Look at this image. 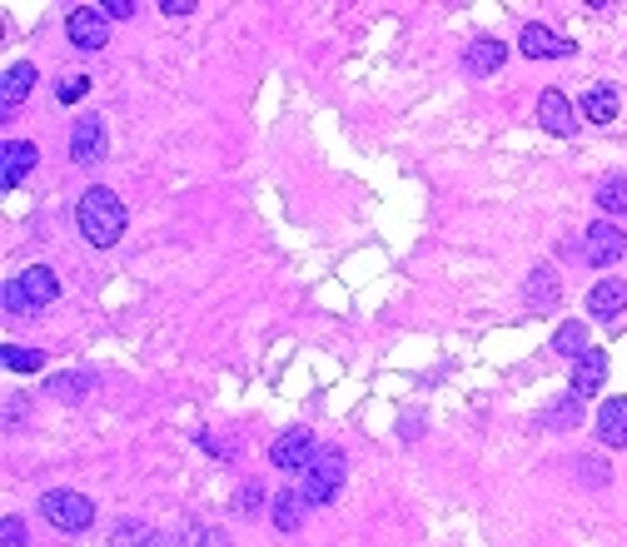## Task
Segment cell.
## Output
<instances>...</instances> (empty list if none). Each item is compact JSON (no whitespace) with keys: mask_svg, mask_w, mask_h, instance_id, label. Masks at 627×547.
Returning a JSON list of instances; mask_svg holds the SVG:
<instances>
[{"mask_svg":"<svg viewBox=\"0 0 627 547\" xmlns=\"http://www.w3.org/2000/svg\"><path fill=\"white\" fill-rule=\"evenodd\" d=\"M76 224H80V240L90 244V250H110V244H120L125 234V199L115 195L110 185H90L85 195L76 199Z\"/></svg>","mask_w":627,"mask_h":547,"instance_id":"obj_1","label":"cell"},{"mask_svg":"<svg viewBox=\"0 0 627 547\" xmlns=\"http://www.w3.org/2000/svg\"><path fill=\"white\" fill-rule=\"evenodd\" d=\"M0 299H6V314H36V309H46L60 299V279L50 264H30L26 274L10 279V284L0 289Z\"/></svg>","mask_w":627,"mask_h":547,"instance_id":"obj_2","label":"cell"},{"mask_svg":"<svg viewBox=\"0 0 627 547\" xmlns=\"http://www.w3.org/2000/svg\"><path fill=\"white\" fill-rule=\"evenodd\" d=\"M344 473H349V458L339 453L334 443L319 448L314 463L304 468V502H314V508H324V502H334V492L344 488Z\"/></svg>","mask_w":627,"mask_h":547,"instance_id":"obj_3","label":"cell"},{"mask_svg":"<svg viewBox=\"0 0 627 547\" xmlns=\"http://www.w3.org/2000/svg\"><path fill=\"white\" fill-rule=\"evenodd\" d=\"M40 512H46V522L56 533H85L95 522V502L85 498V492L76 488H56L40 498Z\"/></svg>","mask_w":627,"mask_h":547,"instance_id":"obj_4","label":"cell"},{"mask_svg":"<svg viewBox=\"0 0 627 547\" xmlns=\"http://www.w3.org/2000/svg\"><path fill=\"white\" fill-rule=\"evenodd\" d=\"M314 453H319V438H314L304 423L284 428V433L270 443V463H274V468H284V473H294V468H310V463H314Z\"/></svg>","mask_w":627,"mask_h":547,"instance_id":"obj_5","label":"cell"},{"mask_svg":"<svg viewBox=\"0 0 627 547\" xmlns=\"http://www.w3.org/2000/svg\"><path fill=\"white\" fill-rule=\"evenodd\" d=\"M627 254V234L618 224H588L582 229V260L592 264V270H613Z\"/></svg>","mask_w":627,"mask_h":547,"instance_id":"obj_6","label":"cell"},{"mask_svg":"<svg viewBox=\"0 0 627 547\" xmlns=\"http://www.w3.org/2000/svg\"><path fill=\"white\" fill-rule=\"evenodd\" d=\"M518 50H523L528 60H568V56H578V40H568V36H558L552 26H523L518 30Z\"/></svg>","mask_w":627,"mask_h":547,"instance_id":"obj_7","label":"cell"},{"mask_svg":"<svg viewBox=\"0 0 627 547\" xmlns=\"http://www.w3.org/2000/svg\"><path fill=\"white\" fill-rule=\"evenodd\" d=\"M66 36L76 50H105V40H110V20H105L100 6H76L66 16Z\"/></svg>","mask_w":627,"mask_h":547,"instance_id":"obj_8","label":"cell"},{"mask_svg":"<svg viewBox=\"0 0 627 547\" xmlns=\"http://www.w3.org/2000/svg\"><path fill=\"white\" fill-rule=\"evenodd\" d=\"M538 130H543V135H558V139H568L572 130H578V110H572L568 95L552 90V85H548L543 95H538Z\"/></svg>","mask_w":627,"mask_h":547,"instance_id":"obj_9","label":"cell"},{"mask_svg":"<svg viewBox=\"0 0 627 547\" xmlns=\"http://www.w3.org/2000/svg\"><path fill=\"white\" fill-rule=\"evenodd\" d=\"M36 80H40V70L30 66V60H16V66H6V75H0V115H16L20 105L30 100Z\"/></svg>","mask_w":627,"mask_h":547,"instance_id":"obj_10","label":"cell"},{"mask_svg":"<svg viewBox=\"0 0 627 547\" xmlns=\"http://www.w3.org/2000/svg\"><path fill=\"white\" fill-rule=\"evenodd\" d=\"M602 383H608V353L592 343L582 359H572V399H592V393H602Z\"/></svg>","mask_w":627,"mask_h":547,"instance_id":"obj_11","label":"cell"},{"mask_svg":"<svg viewBox=\"0 0 627 547\" xmlns=\"http://www.w3.org/2000/svg\"><path fill=\"white\" fill-rule=\"evenodd\" d=\"M36 165H40V149L30 139H6L0 145V189H16Z\"/></svg>","mask_w":627,"mask_h":547,"instance_id":"obj_12","label":"cell"},{"mask_svg":"<svg viewBox=\"0 0 627 547\" xmlns=\"http://www.w3.org/2000/svg\"><path fill=\"white\" fill-rule=\"evenodd\" d=\"M70 159L76 165H100L105 159V125L100 115H80L76 130H70Z\"/></svg>","mask_w":627,"mask_h":547,"instance_id":"obj_13","label":"cell"},{"mask_svg":"<svg viewBox=\"0 0 627 547\" xmlns=\"http://www.w3.org/2000/svg\"><path fill=\"white\" fill-rule=\"evenodd\" d=\"M508 60V46L498 36H473L469 50H463V70L473 75V80H483V75H498Z\"/></svg>","mask_w":627,"mask_h":547,"instance_id":"obj_14","label":"cell"},{"mask_svg":"<svg viewBox=\"0 0 627 547\" xmlns=\"http://www.w3.org/2000/svg\"><path fill=\"white\" fill-rule=\"evenodd\" d=\"M627 309V284L623 279H598L588 289V314L602 319V324H618V314Z\"/></svg>","mask_w":627,"mask_h":547,"instance_id":"obj_15","label":"cell"},{"mask_svg":"<svg viewBox=\"0 0 627 547\" xmlns=\"http://www.w3.org/2000/svg\"><path fill=\"white\" fill-rule=\"evenodd\" d=\"M523 299L538 309V314H548V309H558V299H562L558 270H552V264H538V270L523 279Z\"/></svg>","mask_w":627,"mask_h":547,"instance_id":"obj_16","label":"cell"},{"mask_svg":"<svg viewBox=\"0 0 627 547\" xmlns=\"http://www.w3.org/2000/svg\"><path fill=\"white\" fill-rule=\"evenodd\" d=\"M618 110H623L618 85H592V90L578 100V115L588 125H613V120H618Z\"/></svg>","mask_w":627,"mask_h":547,"instance_id":"obj_17","label":"cell"},{"mask_svg":"<svg viewBox=\"0 0 627 547\" xmlns=\"http://www.w3.org/2000/svg\"><path fill=\"white\" fill-rule=\"evenodd\" d=\"M598 443L602 448H627V399H602L598 403Z\"/></svg>","mask_w":627,"mask_h":547,"instance_id":"obj_18","label":"cell"},{"mask_svg":"<svg viewBox=\"0 0 627 547\" xmlns=\"http://www.w3.org/2000/svg\"><path fill=\"white\" fill-rule=\"evenodd\" d=\"M552 349H558L562 359H582V353L592 349V343H588V324H582V319H568V324H558V334H552Z\"/></svg>","mask_w":627,"mask_h":547,"instance_id":"obj_19","label":"cell"},{"mask_svg":"<svg viewBox=\"0 0 627 547\" xmlns=\"http://www.w3.org/2000/svg\"><path fill=\"white\" fill-rule=\"evenodd\" d=\"M543 428H552V433H562V428H572V423H582V399H558V403H548L543 418H538Z\"/></svg>","mask_w":627,"mask_h":547,"instance_id":"obj_20","label":"cell"},{"mask_svg":"<svg viewBox=\"0 0 627 547\" xmlns=\"http://www.w3.org/2000/svg\"><path fill=\"white\" fill-rule=\"evenodd\" d=\"M598 209L602 214H627V175H613V179H602L598 185Z\"/></svg>","mask_w":627,"mask_h":547,"instance_id":"obj_21","label":"cell"},{"mask_svg":"<svg viewBox=\"0 0 627 547\" xmlns=\"http://www.w3.org/2000/svg\"><path fill=\"white\" fill-rule=\"evenodd\" d=\"M0 359H6L10 373H36V369H46V353H40V349H16V343H6V353H0Z\"/></svg>","mask_w":627,"mask_h":547,"instance_id":"obj_22","label":"cell"},{"mask_svg":"<svg viewBox=\"0 0 627 547\" xmlns=\"http://www.w3.org/2000/svg\"><path fill=\"white\" fill-rule=\"evenodd\" d=\"M270 512H274V528H280V533H294V528H300V492H280Z\"/></svg>","mask_w":627,"mask_h":547,"instance_id":"obj_23","label":"cell"},{"mask_svg":"<svg viewBox=\"0 0 627 547\" xmlns=\"http://www.w3.org/2000/svg\"><path fill=\"white\" fill-rule=\"evenodd\" d=\"M50 393L56 399H85L90 393V373H60V379H50Z\"/></svg>","mask_w":627,"mask_h":547,"instance_id":"obj_24","label":"cell"},{"mask_svg":"<svg viewBox=\"0 0 627 547\" xmlns=\"http://www.w3.org/2000/svg\"><path fill=\"white\" fill-rule=\"evenodd\" d=\"M259 508H264V488H259V482H244V488H239V512H244V518H254Z\"/></svg>","mask_w":627,"mask_h":547,"instance_id":"obj_25","label":"cell"},{"mask_svg":"<svg viewBox=\"0 0 627 547\" xmlns=\"http://www.w3.org/2000/svg\"><path fill=\"white\" fill-rule=\"evenodd\" d=\"M0 543L6 547H26V522L10 512V518H0Z\"/></svg>","mask_w":627,"mask_h":547,"instance_id":"obj_26","label":"cell"},{"mask_svg":"<svg viewBox=\"0 0 627 547\" xmlns=\"http://www.w3.org/2000/svg\"><path fill=\"white\" fill-rule=\"evenodd\" d=\"M90 90V80H85V75H76V80H66V85H56V100L60 105H70V100H80V95Z\"/></svg>","mask_w":627,"mask_h":547,"instance_id":"obj_27","label":"cell"},{"mask_svg":"<svg viewBox=\"0 0 627 547\" xmlns=\"http://www.w3.org/2000/svg\"><path fill=\"white\" fill-rule=\"evenodd\" d=\"M100 10H105V20H130L135 16L130 0H110V6H100Z\"/></svg>","mask_w":627,"mask_h":547,"instance_id":"obj_28","label":"cell"},{"mask_svg":"<svg viewBox=\"0 0 627 547\" xmlns=\"http://www.w3.org/2000/svg\"><path fill=\"white\" fill-rule=\"evenodd\" d=\"M159 10H165V16H189V10H195V0H165Z\"/></svg>","mask_w":627,"mask_h":547,"instance_id":"obj_29","label":"cell"},{"mask_svg":"<svg viewBox=\"0 0 627 547\" xmlns=\"http://www.w3.org/2000/svg\"><path fill=\"white\" fill-rule=\"evenodd\" d=\"M199 547H229L225 533H199Z\"/></svg>","mask_w":627,"mask_h":547,"instance_id":"obj_30","label":"cell"}]
</instances>
